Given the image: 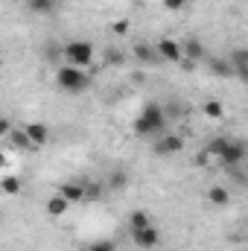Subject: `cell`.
I'll return each instance as SVG.
<instances>
[{"label":"cell","instance_id":"obj_27","mask_svg":"<svg viewBox=\"0 0 248 251\" xmlns=\"http://www.w3.org/2000/svg\"><path fill=\"white\" fill-rule=\"evenodd\" d=\"M234 70H237L234 76H240V82H246L248 85V67H234Z\"/></svg>","mask_w":248,"mask_h":251},{"label":"cell","instance_id":"obj_23","mask_svg":"<svg viewBox=\"0 0 248 251\" xmlns=\"http://www.w3.org/2000/svg\"><path fill=\"white\" fill-rule=\"evenodd\" d=\"M161 3H164V9H167V12H184L190 0H161Z\"/></svg>","mask_w":248,"mask_h":251},{"label":"cell","instance_id":"obj_17","mask_svg":"<svg viewBox=\"0 0 248 251\" xmlns=\"http://www.w3.org/2000/svg\"><path fill=\"white\" fill-rule=\"evenodd\" d=\"M201 111H204L210 120H219V117L225 114V108H222V102H219V100H207V102L201 105Z\"/></svg>","mask_w":248,"mask_h":251},{"label":"cell","instance_id":"obj_13","mask_svg":"<svg viewBox=\"0 0 248 251\" xmlns=\"http://www.w3.org/2000/svg\"><path fill=\"white\" fill-rule=\"evenodd\" d=\"M59 6V0H26V9L32 15H53Z\"/></svg>","mask_w":248,"mask_h":251},{"label":"cell","instance_id":"obj_25","mask_svg":"<svg viewBox=\"0 0 248 251\" xmlns=\"http://www.w3.org/2000/svg\"><path fill=\"white\" fill-rule=\"evenodd\" d=\"M88 251H114V243H94Z\"/></svg>","mask_w":248,"mask_h":251},{"label":"cell","instance_id":"obj_14","mask_svg":"<svg viewBox=\"0 0 248 251\" xmlns=\"http://www.w3.org/2000/svg\"><path fill=\"white\" fill-rule=\"evenodd\" d=\"M228 143H231V137H210V140H207V146H204V152H207V155H213V158H222V155H225V149H228Z\"/></svg>","mask_w":248,"mask_h":251},{"label":"cell","instance_id":"obj_7","mask_svg":"<svg viewBox=\"0 0 248 251\" xmlns=\"http://www.w3.org/2000/svg\"><path fill=\"white\" fill-rule=\"evenodd\" d=\"M246 155H248V146L243 143V140H231L228 143V149H225V155L219 158L225 167H240L243 161H246Z\"/></svg>","mask_w":248,"mask_h":251},{"label":"cell","instance_id":"obj_16","mask_svg":"<svg viewBox=\"0 0 248 251\" xmlns=\"http://www.w3.org/2000/svg\"><path fill=\"white\" fill-rule=\"evenodd\" d=\"M207 199H210V204L225 207V204L231 201V193H228L225 187H210V190H207Z\"/></svg>","mask_w":248,"mask_h":251},{"label":"cell","instance_id":"obj_24","mask_svg":"<svg viewBox=\"0 0 248 251\" xmlns=\"http://www.w3.org/2000/svg\"><path fill=\"white\" fill-rule=\"evenodd\" d=\"M102 193H105V187L102 184H91V187H85V199H102Z\"/></svg>","mask_w":248,"mask_h":251},{"label":"cell","instance_id":"obj_6","mask_svg":"<svg viewBox=\"0 0 248 251\" xmlns=\"http://www.w3.org/2000/svg\"><path fill=\"white\" fill-rule=\"evenodd\" d=\"M131 240H134V246L143 251H152L158 243H161V231L158 228H140V231H131Z\"/></svg>","mask_w":248,"mask_h":251},{"label":"cell","instance_id":"obj_11","mask_svg":"<svg viewBox=\"0 0 248 251\" xmlns=\"http://www.w3.org/2000/svg\"><path fill=\"white\" fill-rule=\"evenodd\" d=\"M24 128H26V134L32 137V143H35V146H44V143L50 140V128H47L44 123H26Z\"/></svg>","mask_w":248,"mask_h":251},{"label":"cell","instance_id":"obj_4","mask_svg":"<svg viewBox=\"0 0 248 251\" xmlns=\"http://www.w3.org/2000/svg\"><path fill=\"white\" fill-rule=\"evenodd\" d=\"M184 149V137L181 134H161V140L155 143V155L161 158H173Z\"/></svg>","mask_w":248,"mask_h":251},{"label":"cell","instance_id":"obj_15","mask_svg":"<svg viewBox=\"0 0 248 251\" xmlns=\"http://www.w3.org/2000/svg\"><path fill=\"white\" fill-rule=\"evenodd\" d=\"M134 56H137V62H143V64H152L161 59L158 50H152L149 44H134Z\"/></svg>","mask_w":248,"mask_h":251},{"label":"cell","instance_id":"obj_3","mask_svg":"<svg viewBox=\"0 0 248 251\" xmlns=\"http://www.w3.org/2000/svg\"><path fill=\"white\" fill-rule=\"evenodd\" d=\"M62 53L67 64H73V67H88L94 62V44L91 41H67Z\"/></svg>","mask_w":248,"mask_h":251},{"label":"cell","instance_id":"obj_19","mask_svg":"<svg viewBox=\"0 0 248 251\" xmlns=\"http://www.w3.org/2000/svg\"><path fill=\"white\" fill-rule=\"evenodd\" d=\"M62 193L67 196V199H70V204H73V201H82V199H85V187H82V184H64Z\"/></svg>","mask_w":248,"mask_h":251},{"label":"cell","instance_id":"obj_8","mask_svg":"<svg viewBox=\"0 0 248 251\" xmlns=\"http://www.w3.org/2000/svg\"><path fill=\"white\" fill-rule=\"evenodd\" d=\"M207 67H210V73L213 76H219V79H231L237 70H234V62L228 59V56H207Z\"/></svg>","mask_w":248,"mask_h":251},{"label":"cell","instance_id":"obj_29","mask_svg":"<svg viewBox=\"0 0 248 251\" xmlns=\"http://www.w3.org/2000/svg\"><path fill=\"white\" fill-rule=\"evenodd\" d=\"M44 56L53 62V59H59V50H56V47H50V50H44Z\"/></svg>","mask_w":248,"mask_h":251},{"label":"cell","instance_id":"obj_1","mask_svg":"<svg viewBox=\"0 0 248 251\" xmlns=\"http://www.w3.org/2000/svg\"><path fill=\"white\" fill-rule=\"evenodd\" d=\"M164 126H167V114L158 102H146L143 111L137 114L134 120V134L140 137H152V134H164Z\"/></svg>","mask_w":248,"mask_h":251},{"label":"cell","instance_id":"obj_5","mask_svg":"<svg viewBox=\"0 0 248 251\" xmlns=\"http://www.w3.org/2000/svg\"><path fill=\"white\" fill-rule=\"evenodd\" d=\"M158 56H161L164 62L181 64L184 62V47H181L178 41H173V38H161V41H158Z\"/></svg>","mask_w":248,"mask_h":251},{"label":"cell","instance_id":"obj_26","mask_svg":"<svg viewBox=\"0 0 248 251\" xmlns=\"http://www.w3.org/2000/svg\"><path fill=\"white\" fill-rule=\"evenodd\" d=\"M114 32L117 35H125L128 32V21H114Z\"/></svg>","mask_w":248,"mask_h":251},{"label":"cell","instance_id":"obj_10","mask_svg":"<svg viewBox=\"0 0 248 251\" xmlns=\"http://www.w3.org/2000/svg\"><path fill=\"white\" fill-rule=\"evenodd\" d=\"M67 207H70V199L64 196L62 190H59L56 196H50V199H47V216H64V213H67Z\"/></svg>","mask_w":248,"mask_h":251},{"label":"cell","instance_id":"obj_2","mask_svg":"<svg viewBox=\"0 0 248 251\" xmlns=\"http://www.w3.org/2000/svg\"><path fill=\"white\" fill-rule=\"evenodd\" d=\"M56 82H59V88L67 91V94H82V91H88V85H91V76L82 70V67H73V64H64L56 70Z\"/></svg>","mask_w":248,"mask_h":251},{"label":"cell","instance_id":"obj_20","mask_svg":"<svg viewBox=\"0 0 248 251\" xmlns=\"http://www.w3.org/2000/svg\"><path fill=\"white\" fill-rule=\"evenodd\" d=\"M108 184H111L114 190H123L125 184H128V176H125L123 170H114V173H111V181H108Z\"/></svg>","mask_w":248,"mask_h":251},{"label":"cell","instance_id":"obj_21","mask_svg":"<svg viewBox=\"0 0 248 251\" xmlns=\"http://www.w3.org/2000/svg\"><path fill=\"white\" fill-rule=\"evenodd\" d=\"M3 193H6V196L21 193V181H18V178H12V176H6V178H3Z\"/></svg>","mask_w":248,"mask_h":251},{"label":"cell","instance_id":"obj_12","mask_svg":"<svg viewBox=\"0 0 248 251\" xmlns=\"http://www.w3.org/2000/svg\"><path fill=\"white\" fill-rule=\"evenodd\" d=\"M9 140H12L18 149H24V152H35V149H38V146L32 143V137L26 134V128H15V131L9 134Z\"/></svg>","mask_w":248,"mask_h":251},{"label":"cell","instance_id":"obj_18","mask_svg":"<svg viewBox=\"0 0 248 251\" xmlns=\"http://www.w3.org/2000/svg\"><path fill=\"white\" fill-rule=\"evenodd\" d=\"M128 225H131V231H140V228H149L152 222H149V216H146L143 210H134V213L128 216Z\"/></svg>","mask_w":248,"mask_h":251},{"label":"cell","instance_id":"obj_28","mask_svg":"<svg viewBox=\"0 0 248 251\" xmlns=\"http://www.w3.org/2000/svg\"><path fill=\"white\" fill-rule=\"evenodd\" d=\"M108 62H111V64H120V62H123V56H120V53H114V50H108Z\"/></svg>","mask_w":248,"mask_h":251},{"label":"cell","instance_id":"obj_22","mask_svg":"<svg viewBox=\"0 0 248 251\" xmlns=\"http://www.w3.org/2000/svg\"><path fill=\"white\" fill-rule=\"evenodd\" d=\"M228 59L234 62V67H248V50H234Z\"/></svg>","mask_w":248,"mask_h":251},{"label":"cell","instance_id":"obj_9","mask_svg":"<svg viewBox=\"0 0 248 251\" xmlns=\"http://www.w3.org/2000/svg\"><path fill=\"white\" fill-rule=\"evenodd\" d=\"M181 47H184V62H207V50L198 38H187Z\"/></svg>","mask_w":248,"mask_h":251}]
</instances>
